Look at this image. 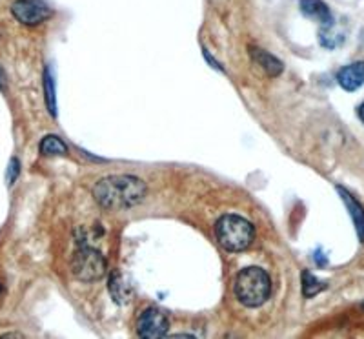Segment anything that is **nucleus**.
Segmentation results:
<instances>
[{"label":"nucleus","mask_w":364,"mask_h":339,"mask_svg":"<svg viewBox=\"0 0 364 339\" xmlns=\"http://www.w3.org/2000/svg\"><path fill=\"white\" fill-rule=\"evenodd\" d=\"M108 288L112 298L115 299L119 305H126V303L129 301V298H132V288H129L128 283L124 281V277L120 276L119 272H115L112 277H109Z\"/></svg>","instance_id":"9b49d317"},{"label":"nucleus","mask_w":364,"mask_h":339,"mask_svg":"<svg viewBox=\"0 0 364 339\" xmlns=\"http://www.w3.org/2000/svg\"><path fill=\"white\" fill-rule=\"evenodd\" d=\"M18 174H21V161L17 157L9 159L8 172H6V179H8V184L11 187L13 182L18 179Z\"/></svg>","instance_id":"2eb2a0df"},{"label":"nucleus","mask_w":364,"mask_h":339,"mask_svg":"<svg viewBox=\"0 0 364 339\" xmlns=\"http://www.w3.org/2000/svg\"><path fill=\"white\" fill-rule=\"evenodd\" d=\"M337 83L343 90L355 91L364 84V63H353L350 66L341 68L337 73Z\"/></svg>","instance_id":"6e6552de"},{"label":"nucleus","mask_w":364,"mask_h":339,"mask_svg":"<svg viewBox=\"0 0 364 339\" xmlns=\"http://www.w3.org/2000/svg\"><path fill=\"white\" fill-rule=\"evenodd\" d=\"M215 236L219 244L228 252H242L252 244L253 226L250 221L239 215H223L215 224Z\"/></svg>","instance_id":"7ed1b4c3"},{"label":"nucleus","mask_w":364,"mask_h":339,"mask_svg":"<svg viewBox=\"0 0 364 339\" xmlns=\"http://www.w3.org/2000/svg\"><path fill=\"white\" fill-rule=\"evenodd\" d=\"M299 8H301V11L304 13L306 17L315 19L318 24L323 26V29H321V41L326 38L328 35H331L333 26H336V21H333V15H331L330 8L324 4L323 0H301V2H299Z\"/></svg>","instance_id":"0eeeda50"},{"label":"nucleus","mask_w":364,"mask_h":339,"mask_svg":"<svg viewBox=\"0 0 364 339\" xmlns=\"http://www.w3.org/2000/svg\"><path fill=\"white\" fill-rule=\"evenodd\" d=\"M357 115H359V119H360V122H363L364 125V103L360 104L359 108H357Z\"/></svg>","instance_id":"f3484780"},{"label":"nucleus","mask_w":364,"mask_h":339,"mask_svg":"<svg viewBox=\"0 0 364 339\" xmlns=\"http://www.w3.org/2000/svg\"><path fill=\"white\" fill-rule=\"evenodd\" d=\"M168 328H170V319L161 308H146L142 312L141 319H139V335L146 339H159L164 338L168 334Z\"/></svg>","instance_id":"423d86ee"},{"label":"nucleus","mask_w":364,"mask_h":339,"mask_svg":"<svg viewBox=\"0 0 364 339\" xmlns=\"http://www.w3.org/2000/svg\"><path fill=\"white\" fill-rule=\"evenodd\" d=\"M71 272L79 281H97L106 273V259L99 250L91 246H80L71 259Z\"/></svg>","instance_id":"20e7f679"},{"label":"nucleus","mask_w":364,"mask_h":339,"mask_svg":"<svg viewBox=\"0 0 364 339\" xmlns=\"http://www.w3.org/2000/svg\"><path fill=\"white\" fill-rule=\"evenodd\" d=\"M2 292H4V288H2V285H0V294H2Z\"/></svg>","instance_id":"a211bd4d"},{"label":"nucleus","mask_w":364,"mask_h":339,"mask_svg":"<svg viewBox=\"0 0 364 339\" xmlns=\"http://www.w3.org/2000/svg\"><path fill=\"white\" fill-rule=\"evenodd\" d=\"M0 90H6V73L2 68H0Z\"/></svg>","instance_id":"dca6fc26"},{"label":"nucleus","mask_w":364,"mask_h":339,"mask_svg":"<svg viewBox=\"0 0 364 339\" xmlns=\"http://www.w3.org/2000/svg\"><path fill=\"white\" fill-rule=\"evenodd\" d=\"M233 292L242 305L255 308L268 301L269 294H272V279L259 266H248L237 273Z\"/></svg>","instance_id":"f03ea898"},{"label":"nucleus","mask_w":364,"mask_h":339,"mask_svg":"<svg viewBox=\"0 0 364 339\" xmlns=\"http://www.w3.org/2000/svg\"><path fill=\"white\" fill-rule=\"evenodd\" d=\"M13 17L17 19L21 24L37 26L53 15L51 8L42 0H17L11 6Z\"/></svg>","instance_id":"39448f33"},{"label":"nucleus","mask_w":364,"mask_h":339,"mask_svg":"<svg viewBox=\"0 0 364 339\" xmlns=\"http://www.w3.org/2000/svg\"><path fill=\"white\" fill-rule=\"evenodd\" d=\"M41 153L46 157H64L68 155V146L57 135H46L41 141Z\"/></svg>","instance_id":"f8f14e48"},{"label":"nucleus","mask_w":364,"mask_h":339,"mask_svg":"<svg viewBox=\"0 0 364 339\" xmlns=\"http://www.w3.org/2000/svg\"><path fill=\"white\" fill-rule=\"evenodd\" d=\"M337 192H339L341 199H343L344 204H346V208H348V212H350V215H352V221H353V224H355L359 241L360 243H364V207L359 203V201H357L355 197H353L352 194H350V192L344 190L343 187H337Z\"/></svg>","instance_id":"1a4fd4ad"},{"label":"nucleus","mask_w":364,"mask_h":339,"mask_svg":"<svg viewBox=\"0 0 364 339\" xmlns=\"http://www.w3.org/2000/svg\"><path fill=\"white\" fill-rule=\"evenodd\" d=\"M324 288H326V283L317 279V277H315L314 273L308 272V270L302 272V294H304V298H314L318 292H323Z\"/></svg>","instance_id":"4468645a"},{"label":"nucleus","mask_w":364,"mask_h":339,"mask_svg":"<svg viewBox=\"0 0 364 339\" xmlns=\"http://www.w3.org/2000/svg\"><path fill=\"white\" fill-rule=\"evenodd\" d=\"M97 203L108 210H124L139 204L146 195V184L133 175L104 177L93 188Z\"/></svg>","instance_id":"f257e3e1"},{"label":"nucleus","mask_w":364,"mask_h":339,"mask_svg":"<svg viewBox=\"0 0 364 339\" xmlns=\"http://www.w3.org/2000/svg\"><path fill=\"white\" fill-rule=\"evenodd\" d=\"M44 97H46V106L48 112L53 117H57V95H55V80L51 75L50 68L44 70Z\"/></svg>","instance_id":"ddd939ff"},{"label":"nucleus","mask_w":364,"mask_h":339,"mask_svg":"<svg viewBox=\"0 0 364 339\" xmlns=\"http://www.w3.org/2000/svg\"><path fill=\"white\" fill-rule=\"evenodd\" d=\"M250 53H252L253 61H255L259 66L264 68V71L272 77H277L282 73V63L279 58H275L273 55H269L268 51L261 50V48H250Z\"/></svg>","instance_id":"9d476101"},{"label":"nucleus","mask_w":364,"mask_h":339,"mask_svg":"<svg viewBox=\"0 0 364 339\" xmlns=\"http://www.w3.org/2000/svg\"><path fill=\"white\" fill-rule=\"evenodd\" d=\"M360 308H363V311H364V303H363V305H360Z\"/></svg>","instance_id":"6ab92c4d"}]
</instances>
